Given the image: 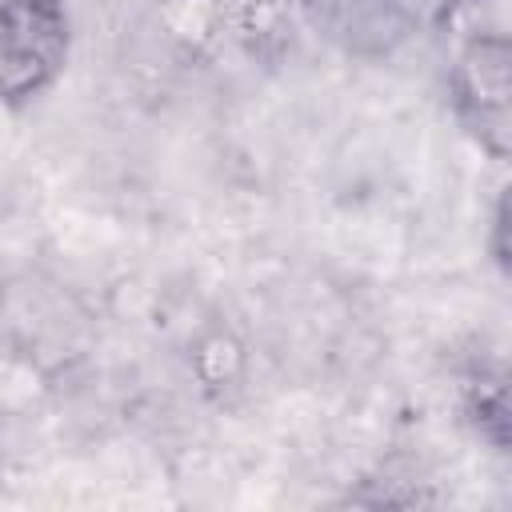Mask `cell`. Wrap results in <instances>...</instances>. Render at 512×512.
<instances>
[{"mask_svg": "<svg viewBox=\"0 0 512 512\" xmlns=\"http://www.w3.org/2000/svg\"><path fill=\"white\" fill-rule=\"evenodd\" d=\"M68 0H0V104H36L68 68Z\"/></svg>", "mask_w": 512, "mask_h": 512, "instance_id": "obj_1", "label": "cell"}, {"mask_svg": "<svg viewBox=\"0 0 512 512\" xmlns=\"http://www.w3.org/2000/svg\"><path fill=\"white\" fill-rule=\"evenodd\" d=\"M488 248H492V260H496V268L508 276V192H500V196H496V204H492Z\"/></svg>", "mask_w": 512, "mask_h": 512, "instance_id": "obj_5", "label": "cell"}, {"mask_svg": "<svg viewBox=\"0 0 512 512\" xmlns=\"http://www.w3.org/2000/svg\"><path fill=\"white\" fill-rule=\"evenodd\" d=\"M424 24V0H332L328 32L356 60L396 56Z\"/></svg>", "mask_w": 512, "mask_h": 512, "instance_id": "obj_3", "label": "cell"}, {"mask_svg": "<svg viewBox=\"0 0 512 512\" xmlns=\"http://www.w3.org/2000/svg\"><path fill=\"white\" fill-rule=\"evenodd\" d=\"M448 100L460 128L492 156L512 148V44L504 32H468L448 68Z\"/></svg>", "mask_w": 512, "mask_h": 512, "instance_id": "obj_2", "label": "cell"}, {"mask_svg": "<svg viewBox=\"0 0 512 512\" xmlns=\"http://www.w3.org/2000/svg\"><path fill=\"white\" fill-rule=\"evenodd\" d=\"M468 4H480V0H444V12L448 8H468Z\"/></svg>", "mask_w": 512, "mask_h": 512, "instance_id": "obj_6", "label": "cell"}, {"mask_svg": "<svg viewBox=\"0 0 512 512\" xmlns=\"http://www.w3.org/2000/svg\"><path fill=\"white\" fill-rule=\"evenodd\" d=\"M464 412L468 424L496 448L508 452V388L500 372H476L464 388Z\"/></svg>", "mask_w": 512, "mask_h": 512, "instance_id": "obj_4", "label": "cell"}]
</instances>
